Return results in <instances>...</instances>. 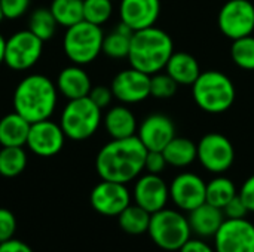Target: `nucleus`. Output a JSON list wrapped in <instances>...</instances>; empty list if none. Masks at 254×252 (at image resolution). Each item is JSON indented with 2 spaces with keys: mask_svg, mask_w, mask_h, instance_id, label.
Returning <instances> with one entry per match:
<instances>
[{
  "mask_svg": "<svg viewBox=\"0 0 254 252\" xmlns=\"http://www.w3.org/2000/svg\"><path fill=\"white\" fill-rule=\"evenodd\" d=\"M147 150L135 137L112 140L104 144L97 157L95 169L101 180L128 184L144 171Z\"/></svg>",
  "mask_w": 254,
  "mask_h": 252,
  "instance_id": "obj_1",
  "label": "nucleus"
},
{
  "mask_svg": "<svg viewBox=\"0 0 254 252\" xmlns=\"http://www.w3.org/2000/svg\"><path fill=\"white\" fill-rule=\"evenodd\" d=\"M57 100V85L43 74L25 76L13 91V108L30 123L51 119Z\"/></svg>",
  "mask_w": 254,
  "mask_h": 252,
  "instance_id": "obj_2",
  "label": "nucleus"
},
{
  "mask_svg": "<svg viewBox=\"0 0 254 252\" xmlns=\"http://www.w3.org/2000/svg\"><path fill=\"white\" fill-rule=\"evenodd\" d=\"M173 53L174 42L171 36L153 25L134 31L127 58L132 68L152 76L165 68Z\"/></svg>",
  "mask_w": 254,
  "mask_h": 252,
  "instance_id": "obj_3",
  "label": "nucleus"
},
{
  "mask_svg": "<svg viewBox=\"0 0 254 252\" xmlns=\"http://www.w3.org/2000/svg\"><path fill=\"white\" fill-rule=\"evenodd\" d=\"M195 104L205 113L222 114L235 102L237 89L232 79L219 70L201 71L199 77L192 85Z\"/></svg>",
  "mask_w": 254,
  "mask_h": 252,
  "instance_id": "obj_4",
  "label": "nucleus"
},
{
  "mask_svg": "<svg viewBox=\"0 0 254 252\" xmlns=\"http://www.w3.org/2000/svg\"><path fill=\"white\" fill-rule=\"evenodd\" d=\"M147 235L159 250L174 252L192 238V230L183 211L164 208L152 214Z\"/></svg>",
  "mask_w": 254,
  "mask_h": 252,
  "instance_id": "obj_5",
  "label": "nucleus"
},
{
  "mask_svg": "<svg viewBox=\"0 0 254 252\" xmlns=\"http://www.w3.org/2000/svg\"><path fill=\"white\" fill-rule=\"evenodd\" d=\"M103 28L83 19L65 28L63 37V50L73 64L86 65L95 61L103 52Z\"/></svg>",
  "mask_w": 254,
  "mask_h": 252,
  "instance_id": "obj_6",
  "label": "nucleus"
},
{
  "mask_svg": "<svg viewBox=\"0 0 254 252\" xmlns=\"http://www.w3.org/2000/svg\"><path fill=\"white\" fill-rule=\"evenodd\" d=\"M103 122L101 108H98L89 97L70 100L61 111L60 126L65 138L73 141H85L91 138Z\"/></svg>",
  "mask_w": 254,
  "mask_h": 252,
  "instance_id": "obj_7",
  "label": "nucleus"
},
{
  "mask_svg": "<svg viewBox=\"0 0 254 252\" xmlns=\"http://www.w3.org/2000/svg\"><path fill=\"white\" fill-rule=\"evenodd\" d=\"M196 160L211 174H225L235 162L234 144L223 134H205L196 144Z\"/></svg>",
  "mask_w": 254,
  "mask_h": 252,
  "instance_id": "obj_8",
  "label": "nucleus"
},
{
  "mask_svg": "<svg viewBox=\"0 0 254 252\" xmlns=\"http://www.w3.org/2000/svg\"><path fill=\"white\" fill-rule=\"evenodd\" d=\"M43 43L45 42L28 28L13 33L9 39H6L4 64L15 71L30 70L40 59Z\"/></svg>",
  "mask_w": 254,
  "mask_h": 252,
  "instance_id": "obj_9",
  "label": "nucleus"
},
{
  "mask_svg": "<svg viewBox=\"0 0 254 252\" xmlns=\"http://www.w3.org/2000/svg\"><path fill=\"white\" fill-rule=\"evenodd\" d=\"M217 25L222 34L231 40L253 34L254 3L250 0H228L219 10Z\"/></svg>",
  "mask_w": 254,
  "mask_h": 252,
  "instance_id": "obj_10",
  "label": "nucleus"
},
{
  "mask_svg": "<svg viewBox=\"0 0 254 252\" xmlns=\"http://www.w3.org/2000/svg\"><path fill=\"white\" fill-rule=\"evenodd\" d=\"M213 239L216 252H254V224L247 218H226Z\"/></svg>",
  "mask_w": 254,
  "mask_h": 252,
  "instance_id": "obj_11",
  "label": "nucleus"
},
{
  "mask_svg": "<svg viewBox=\"0 0 254 252\" xmlns=\"http://www.w3.org/2000/svg\"><path fill=\"white\" fill-rule=\"evenodd\" d=\"M91 206L104 217H118L129 203L131 193L127 184L101 180L91 192Z\"/></svg>",
  "mask_w": 254,
  "mask_h": 252,
  "instance_id": "obj_12",
  "label": "nucleus"
},
{
  "mask_svg": "<svg viewBox=\"0 0 254 252\" xmlns=\"http://www.w3.org/2000/svg\"><path fill=\"white\" fill-rule=\"evenodd\" d=\"M65 135L60 123L45 119L31 123L25 146L39 157H52L64 147Z\"/></svg>",
  "mask_w": 254,
  "mask_h": 252,
  "instance_id": "obj_13",
  "label": "nucleus"
},
{
  "mask_svg": "<svg viewBox=\"0 0 254 252\" xmlns=\"http://www.w3.org/2000/svg\"><path fill=\"white\" fill-rule=\"evenodd\" d=\"M207 183L193 172H182L170 184V199L177 209L190 212L205 202Z\"/></svg>",
  "mask_w": 254,
  "mask_h": 252,
  "instance_id": "obj_14",
  "label": "nucleus"
},
{
  "mask_svg": "<svg viewBox=\"0 0 254 252\" xmlns=\"http://www.w3.org/2000/svg\"><path fill=\"white\" fill-rule=\"evenodd\" d=\"M110 88L118 101L124 104H138L150 97V76L129 67L113 77Z\"/></svg>",
  "mask_w": 254,
  "mask_h": 252,
  "instance_id": "obj_15",
  "label": "nucleus"
},
{
  "mask_svg": "<svg viewBox=\"0 0 254 252\" xmlns=\"http://www.w3.org/2000/svg\"><path fill=\"white\" fill-rule=\"evenodd\" d=\"M134 203L141 206L150 214H155L164 208L170 201V186L156 174L140 175L132 190Z\"/></svg>",
  "mask_w": 254,
  "mask_h": 252,
  "instance_id": "obj_16",
  "label": "nucleus"
},
{
  "mask_svg": "<svg viewBox=\"0 0 254 252\" xmlns=\"http://www.w3.org/2000/svg\"><path fill=\"white\" fill-rule=\"evenodd\" d=\"M176 137L173 119L162 113H153L143 119L137 129V138L147 151H162Z\"/></svg>",
  "mask_w": 254,
  "mask_h": 252,
  "instance_id": "obj_17",
  "label": "nucleus"
},
{
  "mask_svg": "<svg viewBox=\"0 0 254 252\" xmlns=\"http://www.w3.org/2000/svg\"><path fill=\"white\" fill-rule=\"evenodd\" d=\"M161 16V0H119L121 22L132 31L153 27Z\"/></svg>",
  "mask_w": 254,
  "mask_h": 252,
  "instance_id": "obj_18",
  "label": "nucleus"
},
{
  "mask_svg": "<svg viewBox=\"0 0 254 252\" xmlns=\"http://www.w3.org/2000/svg\"><path fill=\"white\" fill-rule=\"evenodd\" d=\"M55 85L58 94H61L68 101L88 97L92 89V83L88 73L83 70V65L77 64L63 68L57 77Z\"/></svg>",
  "mask_w": 254,
  "mask_h": 252,
  "instance_id": "obj_19",
  "label": "nucleus"
},
{
  "mask_svg": "<svg viewBox=\"0 0 254 252\" xmlns=\"http://www.w3.org/2000/svg\"><path fill=\"white\" fill-rule=\"evenodd\" d=\"M188 214H189L188 220L192 233H195L196 238H202V239L214 238V235L226 220L223 209L213 206L207 202H204L202 205H199L198 208H195Z\"/></svg>",
  "mask_w": 254,
  "mask_h": 252,
  "instance_id": "obj_20",
  "label": "nucleus"
},
{
  "mask_svg": "<svg viewBox=\"0 0 254 252\" xmlns=\"http://www.w3.org/2000/svg\"><path fill=\"white\" fill-rule=\"evenodd\" d=\"M103 125L112 140L135 137L138 129L137 119L127 105H115L109 108L103 119Z\"/></svg>",
  "mask_w": 254,
  "mask_h": 252,
  "instance_id": "obj_21",
  "label": "nucleus"
},
{
  "mask_svg": "<svg viewBox=\"0 0 254 252\" xmlns=\"http://www.w3.org/2000/svg\"><path fill=\"white\" fill-rule=\"evenodd\" d=\"M165 73L170 74L177 85L192 86L201 74L198 59L188 52H174L165 65Z\"/></svg>",
  "mask_w": 254,
  "mask_h": 252,
  "instance_id": "obj_22",
  "label": "nucleus"
},
{
  "mask_svg": "<svg viewBox=\"0 0 254 252\" xmlns=\"http://www.w3.org/2000/svg\"><path fill=\"white\" fill-rule=\"evenodd\" d=\"M31 123L15 110L0 119V146L24 147Z\"/></svg>",
  "mask_w": 254,
  "mask_h": 252,
  "instance_id": "obj_23",
  "label": "nucleus"
},
{
  "mask_svg": "<svg viewBox=\"0 0 254 252\" xmlns=\"http://www.w3.org/2000/svg\"><path fill=\"white\" fill-rule=\"evenodd\" d=\"M162 153L170 166L186 168L196 160V144L189 138L174 137Z\"/></svg>",
  "mask_w": 254,
  "mask_h": 252,
  "instance_id": "obj_24",
  "label": "nucleus"
},
{
  "mask_svg": "<svg viewBox=\"0 0 254 252\" xmlns=\"http://www.w3.org/2000/svg\"><path fill=\"white\" fill-rule=\"evenodd\" d=\"M132 34L134 31L128 25H125L124 22H119L110 33L104 34L103 53L113 59L127 58L129 52Z\"/></svg>",
  "mask_w": 254,
  "mask_h": 252,
  "instance_id": "obj_25",
  "label": "nucleus"
},
{
  "mask_svg": "<svg viewBox=\"0 0 254 252\" xmlns=\"http://www.w3.org/2000/svg\"><path fill=\"white\" fill-rule=\"evenodd\" d=\"M152 214L138 206L137 203H129L119 215V227L129 236H141L147 233Z\"/></svg>",
  "mask_w": 254,
  "mask_h": 252,
  "instance_id": "obj_26",
  "label": "nucleus"
},
{
  "mask_svg": "<svg viewBox=\"0 0 254 252\" xmlns=\"http://www.w3.org/2000/svg\"><path fill=\"white\" fill-rule=\"evenodd\" d=\"M237 195H238V190H237L234 181L220 174L207 183L205 202L223 209L226 206V203H229Z\"/></svg>",
  "mask_w": 254,
  "mask_h": 252,
  "instance_id": "obj_27",
  "label": "nucleus"
},
{
  "mask_svg": "<svg viewBox=\"0 0 254 252\" xmlns=\"http://www.w3.org/2000/svg\"><path fill=\"white\" fill-rule=\"evenodd\" d=\"M49 9L58 25L64 28L83 21V0H52Z\"/></svg>",
  "mask_w": 254,
  "mask_h": 252,
  "instance_id": "obj_28",
  "label": "nucleus"
},
{
  "mask_svg": "<svg viewBox=\"0 0 254 252\" xmlns=\"http://www.w3.org/2000/svg\"><path fill=\"white\" fill-rule=\"evenodd\" d=\"M27 166V153L22 147H1L0 149V175L4 178H15L24 172Z\"/></svg>",
  "mask_w": 254,
  "mask_h": 252,
  "instance_id": "obj_29",
  "label": "nucleus"
},
{
  "mask_svg": "<svg viewBox=\"0 0 254 252\" xmlns=\"http://www.w3.org/2000/svg\"><path fill=\"white\" fill-rule=\"evenodd\" d=\"M57 27L58 22L49 7H37L28 18V30L43 42H48L55 36Z\"/></svg>",
  "mask_w": 254,
  "mask_h": 252,
  "instance_id": "obj_30",
  "label": "nucleus"
},
{
  "mask_svg": "<svg viewBox=\"0 0 254 252\" xmlns=\"http://www.w3.org/2000/svg\"><path fill=\"white\" fill-rule=\"evenodd\" d=\"M231 58L237 67L241 70L253 71L254 70V36H246L237 40H232Z\"/></svg>",
  "mask_w": 254,
  "mask_h": 252,
  "instance_id": "obj_31",
  "label": "nucleus"
},
{
  "mask_svg": "<svg viewBox=\"0 0 254 252\" xmlns=\"http://www.w3.org/2000/svg\"><path fill=\"white\" fill-rule=\"evenodd\" d=\"M113 13V0H83V19L103 25L106 24Z\"/></svg>",
  "mask_w": 254,
  "mask_h": 252,
  "instance_id": "obj_32",
  "label": "nucleus"
},
{
  "mask_svg": "<svg viewBox=\"0 0 254 252\" xmlns=\"http://www.w3.org/2000/svg\"><path fill=\"white\" fill-rule=\"evenodd\" d=\"M179 85L167 73H155L150 76V97L156 100H170L176 95Z\"/></svg>",
  "mask_w": 254,
  "mask_h": 252,
  "instance_id": "obj_33",
  "label": "nucleus"
},
{
  "mask_svg": "<svg viewBox=\"0 0 254 252\" xmlns=\"http://www.w3.org/2000/svg\"><path fill=\"white\" fill-rule=\"evenodd\" d=\"M31 0H0V7L3 18L6 19H18L24 13H27Z\"/></svg>",
  "mask_w": 254,
  "mask_h": 252,
  "instance_id": "obj_34",
  "label": "nucleus"
},
{
  "mask_svg": "<svg viewBox=\"0 0 254 252\" xmlns=\"http://www.w3.org/2000/svg\"><path fill=\"white\" fill-rule=\"evenodd\" d=\"M16 232V218L15 215L6 209L0 208V244L12 239Z\"/></svg>",
  "mask_w": 254,
  "mask_h": 252,
  "instance_id": "obj_35",
  "label": "nucleus"
},
{
  "mask_svg": "<svg viewBox=\"0 0 254 252\" xmlns=\"http://www.w3.org/2000/svg\"><path fill=\"white\" fill-rule=\"evenodd\" d=\"M88 97L101 110L103 108H107L112 104V100L115 98L113 97V92H112V88H107V86H103V85L92 86V89H91V92H89Z\"/></svg>",
  "mask_w": 254,
  "mask_h": 252,
  "instance_id": "obj_36",
  "label": "nucleus"
},
{
  "mask_svg": "<svg viewBox=\"0 0 254 252\" xmlns=\"http://www.w3.org/2000/svg\"><path fill=\"white\" fill-rule=\"evenodd\" d=\"M167 166H168V163H167V159L162 151H147L146 162H144L146 172L159 175L161 172L165 171Z\"/></svg>",
  "mask_w": 254,
  "mask_h": 252,
  "instance_id": "obj_37",
  "label": "nucleus"
},
{
  "mask_svg": "<svg viewBox=\"0 0 254 252\" xmlns=\"http://www.w3.org/2000/svg\"><path fill=\"white\" fill-rule=\"evenodd\" d=\"M223 214L226 218L238 220V218H246L249 214V209L246 203L243 202V199L240 198V195H237L229 203H226V206L223 208Z\"/></svg>",
  "mask_w": 254,
  "mask_h": 252,
  "instance_id": "obj_38",
  "label": "nucleus"
},
{
  "mask_svg": "<svg viewBox=\"0 0 254 252\" xmlns=\"http://www.w3.org/2000/svg\"><path fill=\"white\" fill-rule=\"evenodd\" d=\"M238 195L246 203L249 212H254V174L243 183L241 189L238 190Z\"/></svg>",
  "mask_w": 254,
  "mask_h": 252,
  "instance_id": "obj_39",
  "label": "nucleus"
},
{
  "mask_svg": "<svg viewBox=\"0 0 254 252\" xmlns=\"http://www.w3.org/2000/svg\"><path fill=\"white\" fill-rule=\"evenodd\" d=\"M179 252H216V250L213 247H210L205 239L202 238H195V239H189Z\"/></svg>",
  "mask_w": 254,
  "mask_h": 252,
  "instance_id": "obj_40",
  "label": "nucleus"
},
{
  "mask_svg": "<svg viewBox=\"0 0 254 252\" xmlns=\"http://www.w3.org/2000/svg\"><path fill=\"white\" fill-rule=\"evenodd\" d=\"M0 252H34L30 245H27L25 242L19 241V239H9L6 242L0 244Z\"/></svg>",
  "mask_w": 254,
  "mask_h": 252,
  "instance_id": "obj_41",
  "label": "nucleus"
},
{
  "mask_svg": "<svg viewBox=\"0 0 254 252\" xmlns=\"http://www.w3.org/2000/svg\"><path fill=\"white\" fill-rule=\"evenodd\" d=\"M4 50H6V39L0 33V64H4Z\"/></svg>",
  "mask_w": 254,
  "mask_h": 252,
  "instance_id": "obj_42",
  "label": "nucleus"
},
{
  "mask_svg": "<svg viewBox=\"0 0 254 252\" xmlns=\"http://www.w3.org/2000/svg\"><path fill=\"white\" fill-rule=\"evenodd\" d=\"M3 19V13H1V7H0V21Z\"/></svg>",
  "mask_w": 254,
  "mask_h": 252,
  "instance_id": "obj_43",
  "label": "nucleus"
},
{
  "mask_svg": "<svg viewBox=\"0 0 254 252\" xmlns=\"http://www.w3.org/2000/svg\"><path fill=\"white\" fill-rule=\"evenodd\" d=\"M113 1H115V0H113Z\"/></svg>",
  "mask_w": 254,
  "mask_h": 252,
  "instance_id": "obj_44",
  "label": "nucleus"
}]
</instances>
